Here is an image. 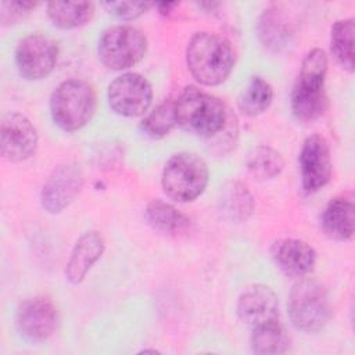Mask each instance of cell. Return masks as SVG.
<instances>
[{
  "label": "cell",
  "mask_w": 355,
  "mask_h": 355,
  "mask_svg": "<svg viewBox=\"0 0 355 355\" xmlns=\"http://www.w3.org/2000/svg\"><path fill=\"white\" fill-rule=\"evenodd\" d=\"M58 60L57 43L44 35L25 36L15 49V64L19 75L26 80L47 78Z\"/></svg>",
  "instance_id": "8"
},
{
  "label": "cell",
  "mask_w": 355,
  "mask_h": 355,
  "mask_svg": "<svg viewBox=\"0 0 355 355\" xmlns=\"http://www.w3.org/2000/svg\"><path fill=\"white\" fill-rule=\"evenodd\" d=\"M15 326L25 340L31 343L46 341L57 330V308L49 298H28L17 309Z\"/></svg>",
  "instance_id": "9"
},
{
  "label": "cell",
  "mask_w": 355,
  "mask_h": 355,
  "mask_svg": "<svg viewBox=\"0 0 355 355\" xmlns=\"http://www.w3.org/2000/svg\"><path fill=\"white\" fill-rule=\"evenodd\" d=\"M107 98L115 114L128 118L140 116L151 105L153 87L143 75L126 72L108 85Z\"/></svg>",
  "instance_id": "7"
},
{
  "label": "cell",
  "mask_w": 355,
  "mask_h": 355,
  "mask_svg": "<svg viewBox=\"0 0 355 355\" xmlns=\"http://www.w3.org/2000/svg\"><path fill=\"white\" fill-rule=\"evenodd\" d=\"M355 207L349 197L340 196L329 201L320 216L323 232L336 240L347 241L354 236Z\"/></svg>",
  "instance_id": "16"
},
{
  "label": "cell",
  "mask_w": 355,
  "mask_h": 355,
  "mask_svg": "<svg viewBox=\"0 0 355 355\" xmlns=\"http://www.w3.org/2000/svg\"><path fill=\"white\" fill-rule=\"evenodd\" d=\"M176 123L194 136L214 137L229 122V112L215 96L189 86L175 101Z\"/></svg>",
  "instance_id": "2"
},
{
  "label": "cell",
  "mask_w": 355,
  "mask_h": 355,
  "mask_svg": "<svg viewBox=\"0 0 355 355\" xmlns=\"http://www.w3.org/2000/svg\"><path fill=\"white\" fill-rule=\"evenodd\" d=\"M158 7V10L162 12V14H166L171 11V8H173L176 6V3H158L155 4Z\"/></svg>",
  "instance_id": "30"
},
{
  "label": "cell",
  "mask_w": 355,
  "mask_h": 355,
  "mask_svg": "<svg viewBox=\"0 0 355 355\" xmlns=\"http://www.w3.org/2000/svg\"><path fill=\"white\" fill-rule=\"evenodd\" d=\"M237 315L239 319L251 329L279 322L277 294L265 284L247 287L239 297Z\"/></svg>",
  "instance_id": "13"
},
{
  "label": "cell",
  "mask_w": 355,
  "mask_h": 355,
  "mask_svg": "<svg viewBox=\"0 0 355 355\" xmlns=\"http://www.w3.org/2000/svg\"><path fill=\"white\" fill-rule=\"evenodd\" d=\"M39 143L35 125L19 112H10L3 118L0 130L1 155L10 162H21L31 158Z\"/></svg>",
  "instance_id": "11"
},
{
  "label": "cell",
  "mask_w": 355,
  "mask_h": 355,
  "mask_svg": "<svg viewBox=\"0 0 355 355\" xmlns=\"http://www.w3.org/2000/svg\"><path fill=\"white\" fill-rule=\"evenodd\" d=\"M258 35L263 46L277 51L290 43L294 35V24L286 10L270 6L259 17Z\"/></svg>",
  "instance_id": "17"
},
{
  "label": "cell",
  "mask_w": 355,
  "mask_h": 355,
  "mask_svg": "<svg viewBox=\"0 0 355 355\" xmlns=\"http://www.w3.org/2000/svg\"><path fill=\"white\" fill-rule=\"evenodd\" d=\"M275 263L291 277H304L315 266L316 252L306 241L293 237H284L275 241L272 247Z\"/></svg>",
  "instance_id": "14"
},
{
  "label": "cell",
  "mask_w": 355,
  "mask_h": 355,
  "mask_svg": "<svg viewBox=\"0 0 355 355\" xmlns=\"http://www.w3.org/2000/svg\"><path fill=\"white\" fill-rule=\"evenodd\" d=\"M83 172L76 162H64L53 169L40 191V204L50 214L65 209L83 187Z\"/></svg>",
  "instance_id": "10"
},
{
  "label": "cell",
  "mask_w": 355,
  "mask_h": 355,
  "mask_svg": "<svg viewBox=\"0 0 355 355\" xmlns=\"http://www.w3.org/2000/svg\"><path fill=\"white\" fill-rule=\"evenodd\" d=\"M147 53V39L132 25L107 28L97 44V54L103 65L112 71L128 69L140 62Z\"/></svg>",
  "instance_id": "6"
},
{
  "label": "cell",
  "mask_w": 355,
  "mask_h": 355,
  "mask_svg": "<svg viewBox=\"0 0 355 355\" xmlns=\"http://www.w3.org/2000/svg\"><path fill=\"white\" fill-rule=\"evenodd\" d=\"M291 110L295 118L302 122L320 118L327 110L326 90H308L294 86L291 92Z\"/></svg>",
  "instance_id": "23"
},
{
  "label": "cell",
  "mask_w": 355,
  "mask_h": 355,
  "mask_svg": "<svg viewBox=\"0 0 355 355\" xmlns=\"http://www.w3.org/2000/svg\"><path fill=\"white\" fill-rule=\"evenodd\" d=\"M219 211L230 222H243L254 211V198L243 183H229L219 198Z\"/></svg>",
  "instance_id": "19"
},
{
  "label": "cell",
  "mask_w": 355,
  "mask_h": 355,
  "mask_svg": "<svg viewBox=\"0 0 355 355\" xmlns=\"http://www.w3.org/2000/svg\"><path fill=\"white\" fill-rule=\"evenodd\" d=\"M354 18L337 21L331 26L330 49L337 62L347 71H354Z\"/></svg>",
  "instance_id": "24"
},
{
  "label": "cell",
  "mask_w": 355,
  "mask_h": 355,
  "mask_svg": "<svg viewBox=\"0 0 355 355\" xmlns=\"http://www.w3.org/2000/svg\"><path fill=\"white\" fill-rule=\"evenodd\" d=\"M236 54L222 36L209 32L193 35L186 49V62L191 76L201 85L223 83L233 71Z\"/></svg>",
  "instance_id": "1"
},
{
  "label": "cell",
  "mask_w": 355,
  "mask_h": 355,
  "mask_svg": "<svg viewBox=\"0 0 355 355\" xmlns=\"http://www.w3.org/2000/svg\"><path fill=\"white\" fill-rule=\"evenodd\" d=\"M94 14L90 1H51L47 4V15L51 22L62 29H73L87 24Z\"/></svg>",
  "instance_id": "20"
},
{
  "label": "cell",
  "mask_w": 355,
  "mask_h": 355,
  "mask_svg": "<svg viewBox=\"0 0 355 355\" xmlns=\"http://www.w3.org/2000/svg\"><path fill=\"white\" fill-rule=\"evenodd\" d=\"M153 3L147 1H110L103 3V7L112 15L121 19H136L153 7Z\"/></svg>",
  "instance_id": "28"
},
{
  "label": "cell",
  "mask_w": 355,
  "mask_h": 355,
  "mask_svg": "<svg viewBox=\"0 0 355 355\" xmlns=\"http://www.w3.org/2000/svg\"><path fill=\"white\" fill-rule=\"evenodd\" d=\"M144 215L147 223L153 229L166 234L183 233L190 226V219L183 212L162 200H154L148 202Z\"/></svg>",
  "instance_id": "18"
},
{
  "label": "cell",
  "mask_w": 355,
  "mask_h": 355,
  "mask_svg": "<svg viewBox=\"0 0 355 355\" xmlns=\"http://www.w3.org/2000/svg\"><path fill=\"white\" fill-rule=\"evenodd\" d=\"M273 100V89L268 80L261 76H252L241 90L237 105L239 110L248 116H257L265 112Z\"/></svg>",
  "instance_id": "21"
},
{
  "label": "cell",
  "mask_w": 355,
  "mask_h": 355,
  "mask_svg": "<svg viewBox=\"0 0 355 355\" xmlns=\"http://www.w3.org/2000/svg\"><path fill=\"white\" fill-rule=\"evenodd\" d=\"M250 343L255 354H283L288 351L290 337L279 320L252 329Z\"/></svg>",
  "instance_id": "22"
},
{
  "label": "cell",
  "mask_w": 355,
  "mask_h": 355,
  "mask_svg": "<svg viewBox=\"0 0 355 355\" xmlns=\"http://www.w3.org/2000/svg\"><path fill=\"white\" fill-rule=\"evenodd\" d=\"M288 315L293 326L301 331L322 330L331 316L326 287L316 279L300 277L288 295Z\"/></svg>",
  "instance_id": "5"
},
{
  "label": "cell",
  "mask_w": 355,
  "mask_h": 355,
  "mask_svg": "<svg viewBox=\"0 0 355 355\" xmlns=\"http://www.w3.org/2000/svg\"><path fill=\"white\" fill-rule=\"evenodd\" d=\"M175 125V101L161 103L141 121V129L151 137L168 135Z\"/></svg>",
  "instance_id": "27"
},
{
  "label": "cell",
  "mask_w": 355,
  "mask_h": 355,
  "mask_svg": "<svg viewBox=\"0 0 355 355\" xmlns=\"http://www.w3.org/2000/svg\"><path fill=\"white\" fill-rule=\"evenodd\" d=\"M207 162L196 153L173 154L165 164L161 175L164 193L178 202H189L200 197L208 183Z\"/></svg>",
  "instance_id": "4"
},
{
  "label": "cell",
  "mask_w": 355,
  "mask_h": 355,
  "mask_svg": "<svg viewBox=\"0 0 355 355\" xmlns=\"http://www.w3.org/2000/svg\"><path fill=\"white\" fill-rule=\"evenodd\" d=\"M94 110V89L83 79H67L51 93V118L54 123L65 132H75L83 128L92 119Z\"/></svg>",
  "instance_id": "3"
},
{
  "label": "cell",
  "mask_w": 355,
  "mask_h": 355,
  "mask_svg": "<svg viewBox=\"0 0 355 355\" xmlns=\"http://www.w3.org/2000/svg\"><path fill=\"white\" fill-rule=\"evenodd\" d=\"M36 7L32 1H1L0 3V21L3 25L17 24L31 14Z\"/></svg>",
  "instance_id": "29"
},
{
  "label": "cell",
  "mask_w": 355,
  "mask_h": 355,
  "mask_svg": "<svg viewBox=\"0 0 355 355\" xmlns=\"http://www.w3.org/2000/svg\"><path fill=\"white\" fill-rule=\"evenodd\" d=\"M301 186L305 193H315L324 187L331 178L330 147L324 137L312 135L302 143L300 151Z\"/></svg>",
  "instance_id": "12"
},
{
  "label": "cell",
  "mask_w": 355,
  "mask_h": 355,
  "mask_svg": "<svg viewBox=\"0 0 355 355\" xmlns=\"http://www.w3.org/2000/svg\"><path fill=\"white\" fill-rule=\"evenodd\" d=\"M283 168L284 161L282 154L269 146H258L252 148L247 155V169L254 178L259 180L279 176Z\"/></svg>",
  "instance_id": "25"
},
{
  "label": "cell",
  "mask_w": 355,
  "mask_h": 355,
  "mask_svg": "<svg viewBox=\"0 0 355 355\" xmlns=\"http://www.w3.org/2000/svg\"><path fill=\"white\" fill-rule=\"evenodd\" d=\"M105 250V241L100 232H85L73 245L65 268V277L72 284L85 280L93 265L101 258Z\"/></svg>",
  "instance_id": "15"
},
{
  "label": "cell",
  "mask_w": 355,
  "mask_h": 355,
  "mask_svg": "<svg viewBox=\"0 0 355 355\" xmlns=\"http://www.w3.org/2000/svg\"><path fill=\"white\" fill-rule=\"evenodd\" d=\"M327 72V55L322 49H312L302 60L301 69L294 83L298 87L309 90L324 89V79Z\"/></svg>",
  "instance_id": "26"
}]
</instances>
